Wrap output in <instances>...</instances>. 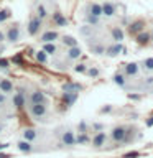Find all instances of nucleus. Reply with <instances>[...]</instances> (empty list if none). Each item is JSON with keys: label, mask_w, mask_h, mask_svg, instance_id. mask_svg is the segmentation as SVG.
Segmentation results:
<instances>
[{"label": "nucleus", "mask_w": 153, "mask_h": 158, "mask_svg": "<svg viewBox=\"0 0 153 158\" xmlns=\"http://www.w3.org/2000/svg\"><path fill=\"white\" fill-rule=\"evenodd\" d=\"M13 91V84L8 79H0V92L3 94H10Z\"/></svg>", "instance_id": "21"}, {"label": "nucleus", "mask_w": 153, "mask_h": 158, "mask_svg": "<svg viewBox=\"0 0 153 158\" xmlns=\"http://www.w3.org/2000/svg\"><path fill=\"white\" fill-rule=\"evenodd\" d=\"M145 20H135V22H132L130 25H128V31H130V35H138L140 31H143L145 30Z\"/></svg>", "instance_id": "11"}, {"label": "nucleus", "mask_w": 153, "mask_h": 158, "mask_svg": "<svg viewBox=\"0 0 153 158\" xmlns=\"http://www.w3.org/2000/svg\"><path fill=\"white\" fill-rule=\"evenodd\" d=\"M92 130L102 132V130H104V125H102V123H92Z\"/></svg>", "instance_id": "39"}, {"label": "nucleus", "mask_w": 153, "mask_h": 158, "mask_svg": "<svg viewBox=\"0 0 153 158\" xmlns=\"http://www.w3.org/2000/svg\"><path fill=\"white\" fill-rule=\"evenodd\" d=\"M138 155H140V153H138V152H130V153H127V155L123 156V158H137Z\"/></svg>", "instance_id": "40"}, {"label": "nucleus", "mask_w": 153, "mask_h": 158, "mask_svg": "<svg viewBox=\"0 0 153 158\" xmlns=\"http://www.w3.org/2000/svg\"><path fill=\"white\" fill-rule=\"evenodd\" d=\"M13 106L17 107V109H22L25 106V94L22 91H18L17 94L13 96Z\"/></svg>", "instance_id": "24"}, {"label": "nucleus", "mask_w": 153, "mask_h": 158, "mask_svg": "<svg viewBox=\"0 0 153 158\" xmlns=\"http://www.w3.org/2000/svg\"><path fill=\"white\" fill-rule=\"evenodd\" d=\"M74 73H77V74H86V73H87V64L77 63L76 66H74Z\"/></svg>", "instance_id": "34"}, {"label": "nucleus", "mask_w": 153, "mask_h": 158, "mask_svg": "<svg viewBox=\"0 0 153 158\" xmlns=\"http://www.w3.org/2000/svg\"><path fill=\"white\" fill-rule=\"evenodd\" d=\"M0 68H2V69H8L10 68V61H8V59H5V58H0Z\"/></svg>", "instance_id": "38"}, {"label": "nucleus", "mask_w": 153, "mask_h": 158, "mask_svg": "<svg viewBox=\"0 0 153 158\" xmlns=\"http://www.w3.org/2000/svg\"><path fill=\"white\" fill-rule=\"evenodd\" d=\"M84 22H86L89 27H97V25L101 23V17H96V15L86 13V15H84Z\"/></svg>", "instance_id": "23"}, {"label": "nucleus", "mask_w": 153, "mask_h": 158, "mask_svg": "<svg viewBox=\"0 0 153 158\" xmlns=\"http://www.w3.org/2000/svg\"><path fill=\"white\" fill-rule=\"evenodd\" d=\"M142 68L145 73H151L153 71V58H147L142 61Z\"/></svg>", "instance_id": "32"}, {"label": "nucleus", "mask_w": 153, "mask_h": 158, "mask_svg": "<svg viewBox=\"0 0 153 158\" xmlns=\"http://www.w3.org/2000/svg\"><path fill=\"white\" fill-rule=\"evenodd\" d=\"M87 76H91V77H99L101 76V69H97V68H87Z\"/></svg>", "instance_id": "35"}, {"label": "nucleus", "mask_w": 153, "mask_h": 158, "mask_svg": "<svg viewBox=\"0 0 153 158\" xmlns=\"http://www.w3.org/2000/svg\"><path fill=\"white\" fill-rule=\"evenodd\" d=\"M147 125H148V127H151V125H153V117H150V118H148Z\"/></svg>", "instance_id": "46"}, {"label": "nucleus", "mask_w": 153, "mask_h": 158, "mask_svg": "<svg viewBox=\"0 0 153 158\" xmlns=\"http://www.w3.org/2000/svg\"><path fill=\"white\" fill-rule=\"evenodd\" d=\"M145 84H147V86H151V84H153V77H151V76H150V77H147Z\"/></svg>", "instance_id": "43"}, {"label": "nucleus", "mask_w": 153, "mask_h": 158, "mask_svg": "<svg viewBox=\"0 0 153 158\" xmlns=\"http://www.w3.org/2000/svg\"><path fill=\"white\" fill-rule=\"evenodd\" d=\"M17 148L22 153H31L33 152V145H31V142H27V140H18L17 142Z\"/></svg>", "instance_id": "18"}, {"label": "nucleus", "mask_w": 153, "mask_h": 158, "mask_svg": "<svg viewBox=\"0 0 153 158\" xmlns=\"http://www.w3.org/2000/svg\"><path fill=\"white\" fill-rule=\"evenodd\" d=\"M81 35H84V36H89V35H92V27H89V25H84V27L81 28Z\"/></svg>", "instance_id": "37"}, {"label": "nucleus", "mask_w": 153, "mask_h": 158, "mask_svg": "<svg viewBox=\"0 0 153 158\" xmlns=\"http://www.w3.org/2000/svg\"><path fill=\"white\" fill-rule=\"evenodd\" d=\"M41 28H43V20L38 18L36 15H31L28 20V23H27V33L30 36H36Z\"/></svg>", "instance_id": "2"}, {"label": "nucleus", "mask_w": 153, "mask_h": 158, "mask_svg": "<svg viewBox=\"0 0 153 158\" xmlns=\"http://www.w3.org/2000/svg\"><path fill=\"white\" fill-rule=\"evenodd\" d=\"M61 142H63V145H68V147L76 145V135H74V132L71 130V128H66V130L63 132Z\"/></svg>", "instance_id": "8"}, {"label": "nucleus", "mask_w": 153, "mask_h": 158, "mask_svg": "<svg viewBox=\"0 0 153 158\" xmlns=\"http://www.w3.org/2000/svg\"><path fill=\"white\" fill-rule=\"evenodd\" d=\"M77 96H79L77 92H64L63 94V101H64V104H66V107H71L72 104L77 101Z\"/></svg>", "instance_id": "19"}, {"label": "nucleus", "mask_w": 153, "mask_h": 158, "mask_svg": "<svg viewBox=\"0 0 153 158\" xmlns=\"http://www.w3.org/2000/svg\"><path fill=\"white\" fill-rule=\"evenodd\" d=\"M81 54H82V49L81 46H72V48H68V51H66V58L69 59V61H76V59L81 58Z\"/></svg>", "instance_id": "14"}, {"label": "nucleus", "mask_w": 153, "mask_h": 158, "mask_svg": "<svg viewBox=\"0 0 153 158\" xmlns=\"http://www.w3.org/2000/svg\"><path fill=\"white\" fill-rule=\"evenodd\" d=\"M77 132H79V133H87V132H89V130H87V123L84 122V120L77 123Z\"/></svg>", "instance_id": "36"}, {"label": "nucleus", "mask_w": 153, "mask_h": 158, "mask_svg": "<svg viewBox=\"0 0 153 158\" xmlns=\"http://www.w3.org/2000/svg\"><path fill=\"white\" fill-rule=\"evenodd\" d=\"M138 71H140V66H138V63H128V64H125V68H123V74H125L127 77L137 76Z\"/></svg>", "instance_id": "13"}, {"label": "nucleus", "mask_w": 153, "mask_h": 158, "mask_svg": "<svg viewBox=\"0 0 153 158\" xmlns=\"http://www.w3.org/2000/svg\"><path fill=\"white\" fill-rule=\"evenodd\" d=\"M89 142H91L89 133H77L76 135V145H86Z\"/></svg>", "instance_id": "30"}, {"label": "nucleus", "mask_w": 153, "mask_h": 158, "mask_svg": "<svg viewBox=\"0 0 153 158\" xmlns=\"http://www.w3.org/2000/svg\"><path fill=\"white\" fill-rule=\"evenodd\" d=\"M125 77H127L125 74H122V73H117L115 76H114V82H115L118 87H125V82H127V81H125Z\"/></svg>", "instance_id": "31"}, {"label": "nucleus", "mask_w": 153, "mask_h": 158, "mask_svg": "<svg viewBox=\"0 0 153 158\" xmlns=\"http://www.w3.org/2000/svg\"><path fill=\"white\" fill-rule=\"evenodd\" d=\"M3 41H5V31L0 30V43H3Z\"/></svg>", "instance_id": "44"}, {"label": "nucleus", "mask_w": 153, "mask_h": 158, "mask_svg": "<svg viewBox=\"0 0 153 158\" xmlns=\"http://www.w3.org/2000/svg\"><path fill=\"white\" fill-rule=\"evenodd\" d=\"M46 102H48V97L43 91L36 89V91H33L30 94V104H46Z\"/></svg>", "instance_id": "7"}, {"label": "nucleus", "mask_w": 153, "mask_h": 158, "mask_svg": "<svg viewBox=\"0 0 153 158\" xmlns=\"http://www.w3.org/2000/svg\"><path fill=\"white\" fill-rule=\"evenodd\" d=\"M3 51H5V46H3V43H0V56H2Z\"/></svg>", "instance_id": "47"}, {"label": "nucleus", "mask_w": 153, "mask_h": 158, "mask_svg": "<svg viewBox=\"0 0 153 158\" xmlns=\"http://www.w3.org/2000/svg\"><path fill=\"white\" fill-rule=\"evenodd\" d=\"M43 51L48 54V56H53V54L58 53V46L54 43H43Z\"/></svg>", "instance_id": "26"}, {"label": "nucleus", "mask_w": 153, "mask_h": 158, "mask_svg": "<svg viewBox=\"0 0 153 158\" xmlns=\"http://www.w3.org/2000/svg\"><path fill=\"white\" fill-rule=\"evenodd\" d=\"M0 107H2V106H0Z\"/></svg>", "instance_id": "50"}, {"label": "nucleus", "mask_w": 153, "mask_h": 158, "mask_svg": "<svg viewBox=\"0 0 153 158\" xmlns=\"http://www.w3.org/2000/svg\"><path fill=\"white\" fill-rule=\"evenodd\" d=\"M30 114H31V117L38 118V120H39V118H43L48 114L46 104H31V106H30Z\"/></svg>", "instance_id": "4"}, {"label": "nucleus", "mask_w": 153, "mask_h": 158, "mask_svg": "<svg viewBox=\"0 0 153 158\" xmlns=\"http://www.w3.org/2000/svg\"><path fill=\"white\" fill-rule=\"evenodd\" d=\"M135 40H137V43L138 44H148L151 41V36H150V31H145V30H143V31H140L138 35H135Z\"/></svg>", "instance_id": "17"}, {"label": "nucleus", "mask_w": 153, "mask_h": 158, "mask_svg": "<svg viewBox=\"0 0 153 158\" xmlns=\"http://www.w3.org/2000/svg\"><path fill=\"white\" fill-rule=\"evenodd\" d=\"M22 38V27L20 23H12L8 25L7 30H5V41L8 43H17Z\"/></svg>", "instance_id": "1"}, {"label": "nucleus", "mask_w": 153, "mask_h": 158, "mask_svg": "<svg viewBox=\"0 0 153 158\" xmlns=\"http://www.w3.org/2000/svg\"><path fill=\"white\" fill-rule=\"evenodd\" d=\"M35 58H36V61L38 63H41V64H46L48 63V54L43 51V49H39V51H36V54H35Z\"/></svg>", "instance_id": "33"}, {"label": "nucleus", "mask_w": 153, "mask_h": 158, "mask_svg": "<svg viewBox=\"0 0 153 158\" xmlns=\"http://www.w3.org/2000/svg\"><path fill=\"white\" fill-rule=\"evenodd\" d=\"M91 142H92V147H96V148H101L105 145V142H107V133L105 132H96V135H94L91 138Z\"/></svg>", "instance_id": "10"}, {"label": "nucleus", "mask_w": 153, "mask_h": 158, "mask_svg": "<svg viewBox=\"0 0 153 158\" xmlns=\"http://www.w3.org/2000/svg\"><path fill=\"white\" fill-rule=\"evenodd\" d=\"M58 38H59V33L56 30H48V31H44L41 36H39V41L41 43H54Z\"/></svg>", "instance_id": "12"}, {"label": "nucleus", "mask_w": 153, "mask_h": 158, "mask_svg": "<svg viewBox=\"0 0 153 158\" xmlns=\"http://www.w3.org/2000/svg\"><path fill=\"white\" fill-rule=\"evenodd\" d=\"M7 147H8V143H2V142H0V150H5Z\"/></svg>", "instance_id": "45"}, {"label": "nucleus", "mask_w": 153, "mask_h": 158, "mask_svg": "<svg viewBox=\"0 0 153 158\" xmlns=\"http://www.w3.org/2000/svg\"><path fill=\"white\" fill-rule=\"evenodd\" d=\"M0 132H2V125H0Z\"/></svg>", "instance_id": "49"}, {"label": "nucleus", "mask_w": 153, "mask_h": 158, "mask_svg": "<svg viewBox=\"0 0 153 158\" xmlns=\"http://www.w3.org/2000/svg\"><path fill=\"white\" fill-rule=\"evenodd\" d=\"M122 51H125V49H123V46H122V43H112L110 46L105 48L104 54H107L109 58H115V56H118Z\"/></svg>", "instance_id": "6"}, {"label": "nucleus", "mask_w": 153, "mask_h": 158, "mask_svg": "<svg viewBox=\"0 0 153 158\" xmlns=\"http://www.w3.org/2000/svg\"><path fill=\"white\" fill-rule=\"evenodd\" d=\"M10 18H12V10H10L8 7H5V8L0 10V23L8 22Z\"/></svg>", "instance_id": "28"}, {"label": "nucleus", "mask_w": 153, "mask_h": 158, "mask_svg": "<svg viewBox=\"0 0 153 158\" xmlns=\"http://www.w3.org/2000/svg\"><path fill=\"white\" fill-rule=\"evenodd\" d=\"M102 5V17H107V18H110V17H114V15L117 13V5L114 3V2H104V3H101Z\"/></svg>", "instance_id": "5"}, {"label": "nucleus", "mask_w": 153, "mask_h": 158, "mask_svg": "<svg viewBox=\"0 0 153 158\" xmlns=\"http://www.w3.org/2000/svg\"><path fill=\"white\" fill-rule=\"evenodd\" d=\"M87 13H91V15H96V17H102V5L101 3H97V2H89L87 3Z\"/></svg>", "instance_id": "16"}, {"label": "nucleus", "mask_w": 153, "mask_h": 158, "mask_svg": "<svg viewBox=\"0 0 153 158\" xmlns=\"http://www.w3.org/2000/svg\"><path fill=\"white\" fill-rule=\"evenodd\" d=\"M109 112H112V106H105L101 109V114H109Z\"/></svg>", "instance_id": "41"}, {"label": "nucleus", "mask_w": 153, "mask_h": 158, "mask_svg": "<svg viewBox=\"0 0 153 158\" xmlns=\"http://www.w3.org/2000/svg\"><path fill=\"white\" fill-rule=\"evenodd\" d=\"M36 137H38V133H36V130H33V128H27V130L23 132V140H27V142H35Z\"/></svg>", "instance_id": "27"}, {"label": "nucleus", "mask_w": 153, "mask_h": 158, "mask_svg": "<svg viewBox=\"0 0 153 158\" xmlns=\"http://www.w3.org/2000/svg\"><path fill=\"white\" fill-rule=\"evenodd\" d=\"M35 15H36L38 18H41V20H44V18H48V15H49V12H48V8L44 7L43 3H38V5H36V8H35Z\"/></svg>", "instance_id": "22"}, {"label": "nucleus", "mask_w": 153, "mask_h": 158, "mask_svg": "<svg viewBox=\"0 0 153 158\" xmlns=\"http://www.w3.org/2000/svg\"><path fill=\"white\" fill-rule=\"evenodd\" d=\"M0 158H8V155H5V153H0Z\"/></svg>", "instance_id": "48"}, {"label": "nucleus", "mask_w": 153, "mask_h": 158, "mask_svg": "<svg viewBox=\"0 0 153 158\" xmlns=\"http://www.w3.org/2000/svg\"><path fill=\"white\" fill-rule=\"evenodd\" d=\"M61 41L64 46H68V48H72V46H77V40L71 36V35H64V36H61Z\"/></svg>", "instance_id": "25"}, {"label": "nucleus", "mask_w": 153, "mask_h": 158, "mask_svg": "<svg viewBox=\"0 0 153 158\" xmlns=\"http://www.w3.org/2000/svg\"><path fill=\"white\" fill-rule=\"evenodd\" d=\"M89 46H91V51L94 54H104V51H105V46L102 43H91Z\"/></svg>", "instance_id": "29"}, {"label": "nucleus", "mask_w": 153, "mask_h": 158, "mask_svg": "<svg viewBox=\"0 0 153 158\" xmlns=\"http://www.w3.org/2000/svg\"><path fill=\"white\" fill-rule=\"evenodd\" d=\"M110 138L115 143H122L127 140V127L123 125H118V127H114L112 132H110Z\"/></svg>", "instance_id": "3"}, {"label": "nucleus", "mask_w": 153, "mask_h": 158, "mask_svg": "<svg viewBox=\"0 0 153 158\" xmlns=\"http://www.w3.org/2000/svg\"><path fill=\"white\" fill-rule=\"evenodd\" d=\"M63 91L64 92H77L79 91H82V84H79V82H66L63 86Z\"/></svg>", "instance_id": "20"}, {"label": "nucleus", "mask_w": 153, "mask_h": 158, "mask_svg": "<svg viewBox=\"0 0 153 158\" xmlns=\"http://www.w3.org/2000/svg\"><path fill=\"white\" fill-rule=\"evenodd\" d=\"M51 20H53V25L56 28H63V27H68V18L64 17V15L59 12V10H56V12L53 13V17H51Z\"/></svg>", "instance_id": "9"}, {"label": "nucleus", "mask_w": 153, "mask_h": 158, "mask_svg": "<svg viewBox=\"0 0 153 158\" xmlns=\"http://www.w3.org/2000/svg\"><path fill=\"white\" fill-rule=\"evenodd\" d=\"M5 102H7V94L0 92V106H2V104H5Z\"/></svg>", "instance_id": "42"}, {"label": "nucleus", "mask_w": 153, "mask_h": 158, "mask_svg": "<svg viewBox=\"0 0 153 158\" xmlns=\"http://www.w3.org/2000/svg\"><path fill=\"white\" fill-rule=\"evenodd\" d=\"M110 36L114 40V43H122L125 40V33H123V30L120 27H114L110 30Z\"/></svg>", "instance_id": "15"}]
</instances>
